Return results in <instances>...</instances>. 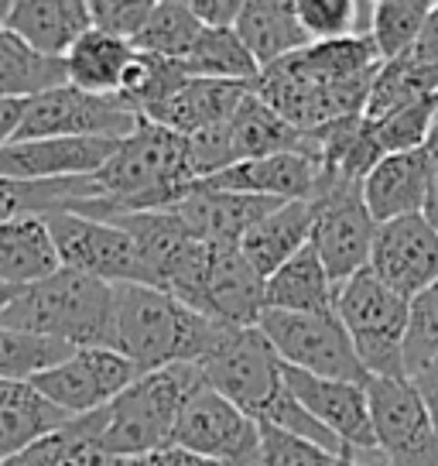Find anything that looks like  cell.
<instances>
[{
  "label": "cell",
  "mask_w": 438,
  "mask_h": 466,
  "mask_svg": "<svg viewBox=\"0 0 438 466\" xmlns=\"http://www.w3.org/2000/svg\"><path fill=\"white\" fill-rule=\"evenodd\" d=\"M199 370L213 391H219L226 401H234L257 425H274V429H284V432H294V436L315 442L322 450L346 452L325 425L315 422L305 408L294 401L278 353L271 350V343L264 339L257 326L254 329L226 326L213 343V350L205 353Z\"/></svg>",
  "instance_id": "6da1fadb"
},
{
  "label": "cell",
  "mask_w": 438,
  "mask_h": 466,
  "mask_svg": "<svg viewBox=\"0 0 438 466\" xmlns=\"http://www.w3.org/2000/svg\"><path fill=\"white\" fill-rule=\"evenodd\" d=\"M100 196L79 203L69 213L89 219H114L127 213L172 209L182 192L195 182L189 155V137L168 131L151 120H137L117 151L93 175Z\"/></svg>",
  "instance_id": "7a4b0ae2"
},
{
  "label": "cell",
  "mask_w": 438,
  "mask_h": 466,
  "mask_svg": "<svg viewBox=\"0 0 438 466\" xmlns=\"http://www.w3.org/2000/svg\"><path fill=\"white\" fill-rule=\"evenodd\" d=\"M0 326L48 336L73 350H117V285L62 268L59 275L17 291L0 312Z\"/></svg>",
  "instance_id": "3957f363"
},
{
  "label": "cell",
  "mask_w": 438,
  "mask_h": 466,
  "mask_svg": "<svg viewBox=\"0 0 438 466\" xmlns=\"http://www.w3.org/2000/svg\"><path fill=\"white\" fill-rule=\"evenodd\" d=\"M226 326L182 306L151 285H117V350L154 374L175 364H203Z\"/></svg>",
  "instance_id": "277c9868"
},
{
  "label": "cell",
  "mask_w": 438,
  "mask_h": 466,
  "mask_svg": "<svg viewBox=\"0 0 438 466\" xmlns=\"http://www.w3.org/2000/svg\"><path fill=\"white\" fill-rule=\"evenodd\" d=\"M199 384L203 370L195 364H175L154 374H141L127 391L103 408L100 446L110 456H144L172 446L178 411Z\"/></svg>",
  "instance_id": "5b68a950"
},
{
  "label": "cell",
  "mask_w": 438,
  "mask_h": 466,
  "mask_svg": "<svg viewBox=\"0 0 438 466\" xmlns=\"http://www.w3.org/2000/svg\"><path fill=\"white\" fill-rule=\"evenodd\" d=\"M336 319L353 339L366 378H408L404 336L411 322V302L387 289L370 268L336 285Z\"/></svg>",
  "instance_id": "8992f818"
},
{
  "label": "cell",
  "mask_w": 438,
  "mask_h": 466,
  "mask_svg": "<svg viewBox=\"0 0 438 466\" xmlns=\"http://www.w3.org/2000/svg\"><path fill=\"white\" fill-rule=\"evenodd\" d=\"M284 151H308V155H315V147H312L305 134L294 131L292 124L274 114L257 93H250L247 100L240 103L226 120H219L216 127L189 137L195 178H209V175L223 172L230 165H240V161L284 155Z\"/></svg>",
  "instance_id": "52a82bcc"
},
{
  "label": "cell",
  "mask_w": 438,
  "mask_h": 466,
  "mask_svg": "<svg viewBox=\"0 0 438 466\" xmlns=\"http://www.w3.org/2000/svg\"><path fill=\"white\" fill-rule=\"evenodd\" d=\"M257 329L278 353L281 364L294 370H305L325 380H350V384L370 380L363 364L356 360L353 339L336 316H298V312L264 309Z\"/></svg>",
  "instance_id": "ba28073f"
},
{
  "label": "cell",
  "mask_w": 438,
  "mask_h": 466,
  "mask_svg": "<svg viewBox=\"0 0 438 466\" xmlns=\"http://www.w3.org/2000/svg\"><path fill=\"white\" fill-rule=\"evenodd\" d=\"M363 182H329L319 175L315 186V227H312V248L325 264V271L333 278V285L350 281L370 268V254H373V237H377V223L370 217L363 203Z\"/></svg>",
  "instance_id": "9c48e42d"
},
{
  "label": "cell",
  "mask_w": 438,
  "mask_h": 466,
  "mask_svg": "<svg viewBox=\"0 0 438 466\" xmlns=\"http://www.w3.org/2000/svg\"><path fill=\"white\" fill-rule=\"evenodd\" d=\"M45 219H48L62 268L106 285H151L137 244L124 227L110 219L79 217V213H52Z\"/></svg>",
  "instance_id": "30bf717a"
},
{
  "label": "cell",
  "mask_w": 438,
  "mask_h": 466,
  "mask_svg": "<svg viewBox=\"0 0 438 466\" xmlns=\"http://www.w3.org/2000/svg\"><path fill=\"white\" fill-rule=\"evenodd\" d=\"M172 446L185 450L189 456H199V460L254 466L257 452H261V425L203 380L178 411Z\"/></svg>",
  "instance_id": "8fae6325"
},
{
  "label": "cell",
  "mask_w": 438,
  "mask_h": 466,
  "mask_svg": "<svg viewBox=\"0 0 438 466\" xmlns=\"http://www.w3.org/2000/svg\"><path fill=\"white\" fill-rule=\"evenodd\" d=\"M370 425L387 466H438V432L408 378L366 380Z\"/></svg>",
  "instance_id": "7c38bea8"
},
{
  "label": "cell",
  "mask_w": 438,
  "mask_h": 466,
  "mask_svg": "<svg viewBox=\"0 0 438 466\" xmlns=\"http://www.w3.org/2000/svg\"><path fill=\"white\" fill-rule=\"evenodd\" d=\"M141 116L127 110L117 96H96L75 86L48 89L31 96L25 106V120L15 141H38V137H110L124 141L137 127Z\"/></svg>",
  "instance_id": "4fadbf2b"
},
{
  "label": "cell",
  "mask_w": 438,
  "mask_h": 466,
  "mask_svg": "<svg viewBox=\"0 0 438 466\" xmlns=\"http://www.w3.org/2000/svg\"><path fill=\"white\" fill-rule=\"evenodd\" d=\"M141 370L114 347H86L75 350L65 364L45 370L28 384L42 394L45 401L62 408L65 415H93L106 408L117 394H124Z\"/></svg>",
  "instance_id": "5bb4252c"
},
{
  "label": "cell",
  "mask_w": 438,
  "mask_h": 466,
  "mask_svg": "<svg viewBox=\"0 0 438 466\" xmlns=\"http://www.w3.org/2000/svg\"><path fill=\"white\" fill-rule=\"evenodd\" d=\"M370 271L401 299L414 302L438 281L435 227L422 213L380 223L373 237V254H370Z\"/></svg>",
  "instance_id": "9a60e30c"
},
{
  "label": "cell",
  "mask_w": 438,
  "mask_h": 466,
  "mask_svg": "<svg viewBox=\"0 0 438 466\" xmlns=\"http://www.w3.org/2000/svg\"><path fill=\"white\" fill-rule=\"evenodd\" d=\"M284 367V380L294 401L305 408L319 425H325L339 446L350 452H377L373 425H370V405H366V384L350 380H325L305 370Z\"/></svg>",
  "instance_id": "2e32d148"
},
{
  "label": "cell",
  "mask_w": 438,
  "mask_h": 466,
  "mask_svg": "<svg viewBox=\"0 0 438 466\" xmlns=\"http://www.w3.org/2000/svg\"><path fill=\"white\" fill-rule=\"evenodd\" d=\"M274 206L281 203L213 189L203 178H195L189 189L182 192V199L172 206V213L189 227L195 240H203L205 248H240V240L247 237L250 227H257Z\"/></svg>",
  "instance_id": "e0dca14e"
},
{
  "label": "cell",
  "mask_w": 438,
  "mask_h": 466,
  "mask_svg": "<svg viewBox=\"0 0 438 466\" xmlns=\"http://www.w3.org/2000/svg\"><path fill=\"white\" fill-rule=\"evenodd\" d=\"M120 141L110 137H38V141H11L0 147V175L4 178H79L96 175L117 151Z\"/></svg>",
  "instance_id": "ac0fdd59"
},
{
  "label": "cell",
  "mask_w": 438,
  "mask_h": 466,
  "mask_svg": "<svg viewBox=\"0 0 438 466\" xmlns=\"http://www.w3.org/2000/svg\"><path fill=\"white\" fill-rule=\"evenodd\" d=\"M199 312L223 326L254 329L264 316V278L240 248H213Z\"/></svg>",
  "instance_id": "d6986e66"
},
{
  "label": "cell",
  "mask_w": 438,
  "mask_h": 466,
  "mask_svg": "<svg viewBox=\"0 0 438 466\" xmlns=\"http://www.w3.org/2000/svg\"><path fill=\"white\" fill-rule=\"evenodd\" d=\"M319 158L308 151H284V155H267V158L240 161L223 172L203 178L205 186L236 196H254V199H271V203H294L308 199L319 186Z\"/></svg>",
  "instance_id": "ffe728a7"
},
{
  "label": "cell",
  "mask_w": 438,
  "mask_h": 466,
  "mask_svg": "<svg viewBox=\"0 0 438 466\" xmlns=\"http://www.w3.org/2000/svg\"><path fill=\"white\" fill-rule=\"evenodd\" d=\"M435 172L438 165L424 147L380 158L360 186L373 223L380 227V223H391V219L422 213L424 203H428V192H432V182H435Z\"/></svg>",
  "instance_id": "44dd1931"
},
{
  "label": "cell",
  "mask_w": 438,
  "mask_h": 466,
  "mask_svg": "<svg viewBox=\"0 0 438 466\" xmlns=\"http://www.w3.org/2000/svg\"><path fill=\"white\" fill-rule=\"evenodd\" d=\"M315 209H319V199H315V196L294 199V203H281V206H274L257 227H250L247 237L240 240L244 258L257 268V275H261L264 281L274 275L284 261H292L298 250H305L308 244H312Z\"/></svg>",
  "instance_id": "7402d4cb"
},
{
  "label": "cell",
  "mask_w": 438,
  "mask_h": 466,
  "mask_svg": "<svg viewBox=\"0 0 438 466\" xmlns=\"http://www.w3.org/2000/svg\"><path fill=\"white\" fill-rule=\"evenodd\" d=\"M4 28L15 31L38 56L65 58V52L93 28V21L86 0H17Z\"/></svg>",
  "instance_id": "603a6c76"
},
{
  "label": "cell",
  "mask_w": 438,
  "mask_h": 466,
  "mask_svg": "<svg viewBox=\"0 0 438 466\" xmlns=\"http://www.w3.org/2000/svg\"><path fill=\"white\" fill-rule=\"evenodd\" d=\"M254 93V83H230V79H192L189 86H182L172 100L158 106L151 116V124H161L168 131L182 134V137H195V134L216 127L219 120L234 114L240 103Z\"/></svg>",
  "instance_id": "cb8c5ba5"
},
{
  "label": "cell",
  "mask_w": 438,
  "mask_h": 466,
  "mask_svg": "<svg viewBox=\"0 0 438 466\" xmlns=\"http://www.w3.org/2000/svg\"><path fill=\"white\" fill-rule=\"evenodd\" d=\"M264 309L298 316H336V285L312 244L264 281Z\"/></svg>",
  "instance_id": "d4e9b609"
},
{
  "label": "cell",
  "mask_w": 438,
  "mask_h": 466,
  "mask_svg": "<svg viewBox=\"0 0 438 466\" xmlns=\"http://www.w3.org/2000/svg\"><path fill=\"white\" fill-rule=\"evenodd\" d=\"M59 271L62 261L52 230H48V219L21 217L0 223V285L28 289Z\"/></svg>",
  "instance_id": "484cf974"
},
{
  "label": "cell",
  "mask_w": 438,
  "mask_h": 466,
  "mask_svg": "<svg viewBox=\"0 0 438 466\" xmlns=\"http://www.w3.org/2000/svg\"><path fill=\"white\" fill-rule=\"evenodd\" d=\"M236 35L247 45V52L261 69L312 45L298 25L294 0H250V4H244L240 21H236Z\"/></svg>",
  "instance_id": "4316f807"
},
{
  "label": "cell",
  "mask_w": 438,
  "mask_h": 466,
  "mask_svg": "<svg viewBox=\"0 0 438 466\" xmlns=\"http://www.w3.org/2000/svg\"><path fill=\"white\" fill-rule=\"evenodd\" d=\"M62 408L45 401L28 380H0V463L69 422Z\"/></svg>",
  "instance_id": "83f0119b"
},
{
  "label": "cell",
  "mask_w": 438,
  "mask_h": 466,
  "mask_svg": "<svg viewBox=\"0 0 438 466\" xmlns=\"http://www.w3.org/2000/svg\"><path fill=\"white\" fill-rule=\"evenodd\" d=\"M100 189L93 175L79 178H4L0 175V223H11L21 217H52L69 213L79 203L96 199Z\"/></svg>",
  "instance_id": "f1b7e54d"
},
{
  "label": "cell",
  "mask_w": 438,
  "mask_h": 466,
  "mask_svg": "<svg viewBox=\"0 0 438 466\" xmlns=\"http://www.w3.org/2000/svg\"><path fill=\"white\" fill-rule=\"evenodd\" d=\"M134 52L137 48L131 42L89 28L62 58L65 62V79H69V86L83 89V93L117 96L120 79L127 73Z\"/></svg>",
  "instance_id": "f546056e"
},
{
  "label": "cell",
  "mask_w": 438,
  "mask_h": 466,
  "mask_svg": "<svg viewBox=\"0 0 438 466\" xmlns=\"http://www.w3.org/2000/svg\"><path fill=\"white\" fill-rule=\"evenodd\" d=\"M418 103H438V69L435 66H418L414 58H394L383 62L373 76V86L366 96L363 116L366 120H383V116L408 110Z\"/></svg>",
  "instance_id": "4dcf8cb0"
},
{
  "label": "cell",
  "mask_w": 438,
  "mask_h": 466,
  "mask_svg": "<svg viewBox=\"0 0 438 466\" xmlns=\"http://www.w3.org/2000/svg\"><path fill=\"white\" fill-rule=\"evenodd\" d=\"M195 76L182 58H161L147 52H134L127 73L120 79L117 100L137 116H151L158 106L175 96L182 86H189Z\"/></svg>",
  "instance_id": "1f68e13d"
},
{
  "label": "cell",
  "mask_w": 438,
  "mask_h": 466,
  "mask_svg": "<svg viewBox=\"0 0 438 466\" xmlns=\"http://www.w3.org/2000/svg\"><path fill=\"white\" fill-rule=\"evenodd\" d=\"M65 62L62 58L38 56L25 45L15 31L0 28V96L11 100H31L48 89L65 86Z\"/></svg>",
  "instance_id": "d6a6232c"
},
{
  "label": "cell",
  "mask_w": 438,
  "mask_h": 466,
  "mask_svg": "<svg viewBox=\"0 0 438 466\" xmlns=\"http://www.w3.org/2000/svg\"><path fill=\"white\" fill-rule=\"evenodd\" d=\"M185 66L195 79H230V83H257L261 66L254 62L236 28H203L199 42L185 56Z\"/></svg>",
  "instance_id": "836d02e7"
},
{
  "label": "cell",
  "mask_w": 438,
  "mask_h": 466,
  "mask_svg": "<svg viewBox=\"0 0 438 466\" xmlns=\"http://www.w3.org/2000/svg\"><path fill=\"white\" fill-rule=\"evenodd\" d=\"M199 35H203V25L192 15L189 0H161V4H154V11L147 17L144 31L134 42V48L147 52V56L182 58L185 62L192 45L199 42Z\"/></svg>",
  "instance_id": "e575fe53"
},
{
  "label": "cell",
  "mask_w": 438,
  "mask_h": 466,
  "mask_svg": "<svg viewBox=\"0 0 438 466\" xmlns=\"http://www.w3.org/2000/svg\"><path fill=\"white\" fill-rule=\"evenodd\" d=\"M432 4L424 0H383L373 4V21H370V38L377 45L380 62L404 58L414 48L418 35L424 28V17Z\"/></svg>",
  "instance_id": "d590c367"
},
{
  "label": "cell",
  "mask_w": 438,
  "mask_h": 466,
  "mask_svg": "<svg viewBox=\"0 0 438 466\" xmlns=\"http://www.w3.org/2000/svg\"><path fill=\"white\" fill-rule=\"evenodd\" d=\"M298 25L308 35V42H333L350 35H370L373 4L356 0H294Z\"/></svg>",
  "instance_id": "8d00e7d4"
},
{
  "label": "cell",
  "mask_w": 438,
  "mask_h": 466,
  "mask_svg": "<svg viewBox=\"0 0 438 466\" xmlns=\"http://www.w3.org/2000/svg\"><path fill=\"white\" fill-rule=\"evenodd\" d=\"M438 116V103H418L408 110H397V114L383 116V120H366L370 134L377 141L380 155H404V151H418L428 141V131Z\"/></svg>",
  "instance_id": "74e56055"
},
{
  "label": "cell",
  "mask_w": 438,
  "mask_h": 466,
  "mask_svg": "<svg viewBox=\"0 0 438 466\" xmlns=\"http://www.w3.org/2000/svg\"><path fill=\"white\" fill-rule=\"evenodd\" d=\"M438 357V281L411 302V322L404 336V374L422 370Z\"/></svg>",
  "instance_id": "f35d334b"
},
{
  "label": "cell",
  "mask_w": 438,
  "mask_h": 466,
  "mask_svg": "<svg viewBox=\"0 0 438 466\" xmlns=\"http://www.w3.org/2000/svg\"><path fill=\"white\" fill-rule=\"evenodd\" d=\"M343 452H329L308 442V439L274 429V425H261V452L257 460L261 466H336Z\"/></svg>",
  "instance_id": "ab89813d"
},
{
  "label": "cell",
  "mask_w": 438,
  "mask_h": 466,
  "mask_svg": "<svg viewBox=\"0 0 438 466\" xmlns=\"http://www.w3.org/2000/svg\"><path fill=\"white\" fill-rule=\"evenodd\" d=\"M154 11V0H89V21L103 35H114L124 42H137L147 17Z\"/></svg>",
  "instance_id": "60d3db41"
},
{
  "label": "cell",
  "mask_w": 438,
  "mask_h": 466,
  "mask_svg": "<svg viewBox=\"0 0 438 466\" xmlns=\"http://www.w3.org/2000/svg\"><path fill=\"white\" fill-rule=\"evenodd\" d=\"M189 7L203 28H236L244 0H189Z\"/></svg>",
  "instance_id": "b9f144b4"
},
{
  "label": "cell",
  "mask_w": 438,
  "mask_h": 466,
  "mask_svg": "<svg viewBox=\"0 0 438 466\" xmlns=\"http://www.w3.org/2000/svg\"><path fill=\"white\" fill-rule=\"evenodd\" d=\"M408 58H414L418 66H435L438 69V4H432V11L424 17L422 35H418L414 48L408 52Z\"/></svg>",
  "instance_id": "7bdbcfd3"
},
{
  "label": "cell",
  "mask_w": 438,
  "mask_h": 466,
  "mask_svg": "<svg viewBox=\"0 0 438 466\" xmlns=\"http://www.w3.org/2000/svg\"><path fill=\"white\" fill-rule=\"evenodd\" d=\"M408 380L414 384V391L422 394L424 408H428V415H432V425H435V432H438V357L432 364H424L422 370H414Z\"/></svg>",
  "instance_id": "ee69618b"
},
{
  "label": "cell",
  "mask_w": 438,
  "mask_h": 466,
  "mask_svg": "<svg viewBox=\"0 0 438 466\" xmlns=\"http://www.w3.org/2000/svg\"><path fill=\"white\" fill-rule=\"evenodd\" d=\"M192 456L178 446H164V450L144 452V456H114L110 466H185Z\"/></svg>",
  "instance_id": "f6af8a7d"
},
{
  "label": "cell",
  "mask_w": 438,
  "mask_h": 466,
  "mask_svg": "<svg viewBox=\"0 0 438 466\" xmlns=\"http://www.w3.org/2000/svg\"><path fill=\"white\" fill-rule=\"evenodd\" d=\"M25 106H28V100L0 96V147H7L17 137L21 120H25Z\"/></svg>",
  "instance_id": "bcb514c9"
},
{
  "label": "cell",
  "mask_w": 438,
  "mask_h": 466,
  "mask_svg": "<svg viewBox=\"0 0 438 466\" xmlns=\"http://www.w3.org/2000/svg\"><path fill=\"white\" fill-rule=\"evenodd\" d=\"M422 217L435 227V233H438V172H435V182H432V192H428V203H424V209H422Z\"/></svg>",
  "instance_id": "7dc6e473"
},
{
  "label": "cell",
  "mask_w": 438,
  "mask_h": 466,
  "mask_svg": "<svg viewBox=\"0 0 438 466\" xmlns=\"http://www.w3.org/2000/svg\"><path fill=\"white\" fill-rule=\"evenodd\" d=\"M424 151L432 155V161L438 165V116H435V124H432V131H428V141H424Z\"/></svg>",
  "instance_id": "c3c4849f"
},
{
  "label": "cell",
  "mask_w": 438,
  "mask_h": 466,
  "mask_svg": "<svg viewBox=\"0 0 438 466\" xmlns=\"http://www.w3.org/2000/svg\"><path fill=\"white\" fill-rule=\"evenodd\" d=\"M17 291H21V289H11V285H0V312H4V309L11 306V299H15Z\"/></svg>",
  "instance_id": "681fc988"
},
{
  "label": "cell",
  "mask_w": 438,
  "mask_h": 466,
  "mask_svg": "<svg viewBox=\"0 0 438 466\" xmlns=\"http://www.w3.org/2000/svg\"><path fill=\"white\" fill-rule=\"evenodd\" d=\"M7 17H11V0H0V28L7 25Z\"/></svg>",
  "instance_id": "f907efd6"
},
{
  "label": "cell",
  "mask_w": 438,
  "mask_h": 466,
  "mask_svg": "<svg viewBox=\"0 0 438 466\" xmlns=\"http://www.w3.org/2000/svg\"><path fill=\"white\" fill-rule=\"evenodd\" d=\"M336 466H360V463H356V456H353V452L346 450V452H343V456L336 460Z\"/></svg>",
  "instance_id": "816d5d0a"
},
{
  "label": "cell",
  "mask_w": 438,
  "mask_h": 466,
  "mask_svg": "<svg viewBox=\"0 0 438 466\" xmlns=\"http://www.w3.org/2000/svg\"><path fill=\"white\" fill-rule=\"evenodd\" d=\"M185 466H226V463H216V460H199V456H192Z\"/></svg>",
  "instance_id": "f5cc1de1"
},
{
  "label": "cell",
  "mask_w": 438,
  "mask_h": 466,
  "mask_svg": "<svg viewBox=\"0 0 438 466\" xmlns=\"http://www.w3.org/2000/svg\"><path fill=\"white\" fill-rule=\"evenodd\" d=\"M254 466H261V460H257V463H254Z\"/></svg>",
  "instance_id": "db71d44e"
}]
</instances>
